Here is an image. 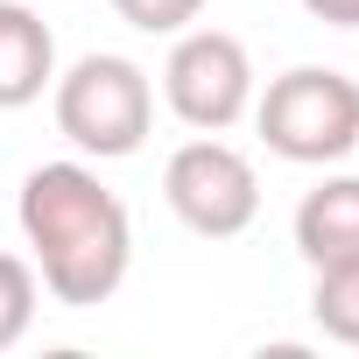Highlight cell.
Listing matches in <instances>:
<instances>
[{
  "mask_svg": "<svg viewBox=\"0 0 359 359\" xmlns=\"http://www.w3.org/2000/svg\"><path fill=\"white\" fill-rule=\"evenodd\" d=\"M254 92H261L254 57L226 29H184L176 50H169V64H162V99H169V113L184 120L191 134L240 127L254 113Z\"/></svg>",
  "mask_w": 359,
  "mask_h": 359,
  "instance_id": "277c9868",
  "label": "cell"
},
{
  "mask_svg": "<svg viewBox=\"0 0 359 359\" xmlns=\"http://www.w3.org/2000/svg\"><path fill=\"white\" fill-rule=\"evenodd\" d=\"M29 261L43 275V296L64 310H99L120 296L127 268H134V219L120 205V191L99 184V169L78 162H36L22 176L15 198Z\"/></svg>",
  "mask_w": 359,
  "mask_h": 359,
  "instance_id": "6da1fadb",
  "label": "cell"
},
{
  "mask_svg": "<svg viewBox=\"0 0 359 359\" xmlns=\"http://www.w3.org/2000/svg\"><path fill=\"white\" fill-rule=\"evenodd\" d=\"M303 15L324 29H359V0H303Z\"/></svg>",
  "mask_w": 359,
  "mask_h": 359,
  "instance_id": "8fae6325",
  "label": "cell"
},
{
  "mask_svg": "<svg viewBox=\"0 0 359 359\" xmlns=\"http://www.w3.org/2000/svg\"><path fill=\"white\" fill-rule=\"evenodd\" d=\"M310 324L331 338V345H352L359 352V261H331V268H310Z\"/></svg>",
  "mask_w": 359,
  "mask_h": 359,
  "instance_id": "ba28073f",
  "label": "cell"
},
{
  "mask_svg": "<svg viewBox=\"0 0 359 359\" xmlns=\"http://www.w3.org/2000/svg\"><path fill=\"white\" fill-rule=\"evenodd\" d=\"M57 85V36L36 0H0V113H22Z\"/></svg>",
  "mask_w": 359,
  "mask_h": 359,
  "instance_id": "8992f818",
  "label": "cell"
},
{
  "mask_svg": "<svg viewBox=\"0 0 359 359\" xmlns=\"http://www.w3.org/2000/svg\"><path fill=\"white\" fill-rule=\"evenodd\" d=\"M50 106H57V134L85 162H127V155H141V141L155 127V85L120 50H92L71 71H57Z\"/></svg>",
  "mask_w": 359,
  "mask_h": 359,
  "instance_id": "7a4b0ae2",
  "label": "cell"
},
{
  "mask_svg": "<svg viewBox=\"0 0 359 359\" xmlns=\"http://www.w3.org/2000/svg\"><path fill=\"white\" fill-rule=\"evenodd\" d=\"M113 15L141 36H184L205 15V0H113Z\"/></svg>",
  "mask_w": 359,
  "mask_h": 359,
  "instance_id": "30bf717a",
  "label": "cell"
},
{
  "mask_svg": "<svg viewBox=\"0 0 359 359\" xmlns=\"http://www.w3.org/2000/svg\"><path fill=\"white\" fill-rule=\"evenodd\" d=\"M289 240H296V254L310 268L359 261V176H324V184H310L296 219H289Z\"/></svg>",
  "mask_w": 359,
  "mask_h": 359,
  "instance_id": "52a82bcc",
  "label": "cell"
},
{
  "mask_svg": "<svg viewBox=\"0 0 359 359\" xmlns=\"http://www.w3.org/2000/svg\"><path fill=\"white\" fill-rule=\"evenodd\" d=\"M36 310H43V275L29 254H0V352H15L29 331H36Z\"/></svg>",
  "mask_w": 359,
  "mask_h": 359,
  "instance_id": "9c48e42d",
  "label": "cell"
},
{
  "mask_svg": "<svg viewBox=\"0 0 359 359\" xmlns=\"http://www.w3.org/2000/svg\"><path fill=\"white\" fill-rule=\"evenodd\" d=\"M254 127H261L268 155L331 169L359 148V78H345L331 64H296V71L268 78V92H254Z\"/></svg>",
  "mask_w": 359,
  "mask_h": 359,
  "instance_id": "3957f363",
  "label": "cell"
},
{
  "mask_svg": "<svg viewBox=\"0 0 359 359\" xmlns=\"http://www.w3.org/2000/svg\"><path fill=\"white\" fill-rule=\"evenodd\" d=\"M162 198L198 240H240L261 219V176L233 141L198 134L162 162Z\"/></svg>",
  "mask_w": 359,
  "mask_h": 359,
  "instance_id": "5b68a950",
  "label": "cell"
}]
</instances>
